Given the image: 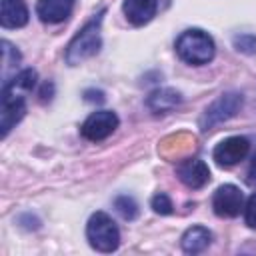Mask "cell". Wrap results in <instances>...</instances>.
Returning a JSON list of instances; mask_svg holds the SVG:
<instances>
[{
	"mask_svg": "<svg viewBox=\"0 0 256 256\" xmlns=\"http://www.w3.org/2000/svg\"><path fill=\"white\" fill-rule=\"evenodd\" d=\"M234 46H236V50H240V52L254 54V52H256V36H254V34H240V36H234Z\"/></svg>",
	"mask_w": 256,
	"mask_h": 256,
	"instance_id": "17",
	"label": "cell"
},
{
	"mask_svg": "<svg viewBox=\"0 0 256 256\" xmlns=\"http://www.w3.org/2000/svg\"><path fill=\"white\" fill-rule=\"evenodd\" d=\"M26 22H28L26 0H2L0 24L4 28H22Z\"/></svg>",
	"mask_w": 256,
	"mask_h": 256,
	"instance_id": "12",
	"label": "cell"
},
{
	"mask_svg": "<svg viewBox=\"0 0 256 256\" xmlns=\"http://www.w3.org/2000/svg\"><path fill=\"white\" fill-rule=\"evenodd\" d=\"M176 52L184 62L192 66H202L214 58L216 46L208 32L200 28H190L176 38Z\"/></svg>",
	"mask_w": 256,
	"mask_h": 256,
	"instance_id": "1",
	"label": "cell"
},
{
	"mask_svg": "<svg viewBox=\"0 0 256 256\" xmlns=\"http://www.w3.org/2000/svg\"><path fill=\"white\" fill-rule=\"evenodd\" d=\"M114 208L118 210V214L124 218V220H134L138 216V204L132 196L128 194H122L114 200Z\"/></svg>",
	"mask_w": 256,
	"mask_h": 256,
	"instance_id": "15",
	"label": "cell"
},
{
	"mask_svg": "<svg viewBox=\"0 0 256 256\" xmlns=\"http://www.w3.org/2000/svg\"><path fill=\"white\" fill-rule=\"evenodd\" d=\"M242 94L240 92H224L220 94L202 114L200 118V130L202 132H208V130H214L218 124L230 120L232 116L238 114V110L242 108Z\"/></svg>",
	"mask_w": 256,
	"mask_h": 256,
	"instance_id": "4",
	"label": "cell"
},
{
	"mask_svg": "<svg viewBox=\"0 0 256 256\" xmlns=\"http://www.w3.org/2000/svg\"><path fill=\"white\" fill-rule=\"evenodd\" d=\"M250 152V142L244 136H230L216 144L212 158L216 160L218 166H234L240 160H244Z\"/></svg>",
	"mask_w": 256,
	"mask_h": 256,
	"instance_id": "7",
	"label": "cell"
},
{
	"mask_svg": "<svg viewBox=\"0 0 256 256\" xmlns=\"http://www.w3.org/2000/svg\"><path fill=\"white\" fill-rule=\"evenodd\" d=\"M116 128H118V116L112 110H98V112H92L84 120L80 132L86 140L100 142V140L108 138Z\"/></svg>",
	"mask_w": 256,
	"mask_h": 256,
	"instance_id": "5",
	"label": "cell"
},
{
	"mask_svg": "<svg viewBox=\"0 0 256 256\" xmlns=\"http://www.w3.org/2000/svg\"><path fill=\"white\" fill-rule=\"evenodd\" d=\"M248 182H250V184H256V158H254V164H252V168H250V178H248Z\"/></svg>",
	"mask_w": 256,
	"mask_h": 256,
	"instance_id": "21",
	"label": "cell"
},
{
	"mask_svg": "<svg viewBox=\"0 0 256 256\" xmlns=\"http://www.w3.org/2000/svg\"><path fill=\"white\" fill-rule=\"evenodd\" d=\"M180 102H182V96L172 88H158V90L150 92V96L146 98V106L154 114H166V112L174 110Z\"/></svg>",
	"mask_w": 256,
	"mask_h": 256,
	"instance_id": "13",
	"label": "cell"
},
{
	"mask_svg": "<svg viewBox=\"0 0 256 256\" xmlns=\"http://www.w3.org/2000/svg\"><path fill=\"white\" fill-rule=\"evenodd\" d=\"M176 176H178V180L184 186L196 190V188H202L210 180V170H208L204 160H200V158H186V160L178 162Z\"/></svg>",
	"mask_w": 256,
	"mask_h": 256,
	"instance_id": "8",
	"label": "cell"
},
{
	"mask_svg": "<svg viewBox=\"0 0 256 256\" xmlns=\"http://www.w3.org/2000/svg\"><path fill=\"white\" fill-rule=\"evenodd\" d=\"M152 208H154V212L156 214H162V216H166V214H172V202H170V198L164 194V192H158L154 198H152Z\"/></svg>",
	"mask_w": 256,
	"mask_h": 256,
	"instance_id": "18",
	"label": "cell"
},
{
	"mask_svg": "<svg viewBox=\"0 0 256 256\" xmlns=\"http://www.w3.org/2000/svg\"><path fill=\"white\" fill-rule=\"evenodd\" d=\"M86 236L94 250L114 252L120 244V230L106 212H94L86 224Z\"/></svg>",
	"mask_w": 256,
	"mask_h": 256,
	"instance_id": "3",
	"label": "cell"
},
{
	"mask_svg": "<svg viewBox=\"0 0 256 256\" xmlns=\"http://www.w3.org/2000/svg\"><path fill=\"white\" fill-rule=\"evenodd\" d=\"M244 222L250 228H256V192L248 198L246 206H244Z\"/></svg>",
	"mask_w": 256,
	"mask_h": 256,
	"instance_id": "19",
	"label": "cell"
},
{
	"mask_svg": "<svg viewBox=\"0 0 256 256\" xmlns=\"http://www.w3.org/2000/svg\"><path fill=\"white\" fill-rule=\"evenodd\" d=\"M84 96H86L88 102H94V100H96V102H102V100H104V94H102L100 90H86Z\"/></svg>",
	"mask_w": 256,
	"mask_h": 256,
	"instance_id": "20",
	"label": "cell"
},
{
	"mask_svg": "<svg viewBox=\"0 0 256 256\" xmlns=\"http://www.w3.org/2000/svg\"><path fill=\"white\" fill-rule=\"evenodd\" d=\"M212 242V232L204 226H192L182 234V250L188 254H198L204 248H208V244Z\"/></svg>",
	"mask_w": 256,
	"mask_h": 256,
	"instance_id": "14",
	"label": "cell"
},
{
	"mask_svg": "<svg viewBox=\"0 0 256 256\" xmlns=\"http://www.w3.org/2000/svg\"><path fill=\"white\" fill-rule=\"evenodd\" d=\"M2 54H4L2 64H4V80H6V76H8V68L20 62V54H18V50H16L8 40H2Z\"/></svg>",
	"mask_w": 256,
	"mask_h": 256,
	"instance_id": "16",
	"label": "cell"
},
{
	"mask_svg": "<svg viewBox=\"0 0 256 256\" xmlns=\"http://www.w3.org/2000/svg\"><path fill=\"white\" fill-rule=\"evenodd\" d=\"M74 8V0H38L36 14L46 24H58L64 22Z\"/></svg>",
	"mask_w": 256,
	"mask_h": 256,
	"instance_id": "10",
	"label": "cell"
},
{
	"mask_svg": "<svg viewBox=\"0 0 256 256\" xmlns=\"http://www.w3.org/2000/svg\"><path fill=\"white\" fill-rule=\"evenodd\" d=\"M24 112H26L24 96H6V94H2V106H0V132H2V138H6L8 132L22 120Z\"/></svg>",
	"mask_w": 256,
	"mask_h": 256,
	"instance_id": "9",
	"label": "cell"
},
{
	"mask_svg": "<svg viewBox=\"0 0 256 256\" xmlns=\"http://www.w3.org/2000/svg\"><path fill=\"white\" fill-rule=\"evenodd\" d=\"M124 16L134 26H144L150 22L158 10V0H124Z\"/></svg>",
	"mask_w": 256,
	"mask_h": 256,
	"instance_id": "11",
	"label": "cell"
},
{
	"mask_svg": "<svg viewBox=\"0 0 256 256\" xmlns=\"http://www.w3.org/2000/svg\"><path fill=\"white\" fill-rule=\"evenodd\" d=\"M244 206V196L238 186L224 184L220 186L212 196V208L220 218H234L240 214Z\"/></svg>",
	"mask_w": 256,
	"mask_h": 256,
	"instance_id": "6",
	"label": "cell"
},
{
	"mask_svg": "<svg viewBox=\"0 0 256 256\" xmlns=\"http://www.w3.org/2000/svg\"><path fill=\"white\" fill-rule=\"evenodd\" d=\"M100 22H102V12L98 18H94L92 22H88L68 44L66 48V62L70 66H76L88 58H92L100 46H102V38H100Z\"/></svg>",
	"mask_w": 256,
	"mask_h": 256,
	"instance_id": "2",
	"label": "cell"
}]
</instances>
